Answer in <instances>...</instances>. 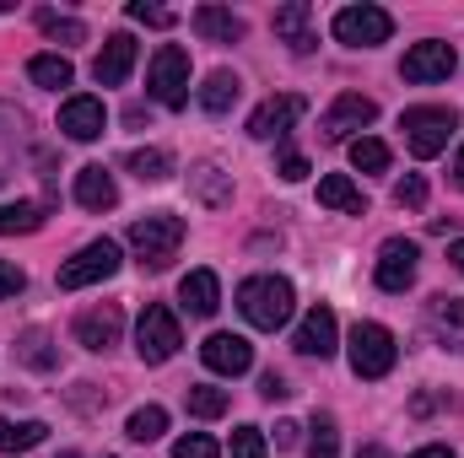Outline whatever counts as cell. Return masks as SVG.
<instances>
[{"mask_svg": "<svg viewBox=\"0 0 464 458\" xmlns=\"http://www.w3.org/2000/svg\"><path fill=\"white\" fill-rule=\"evenodd\" d=\"M292 281L286 275H248L243 286H237V313L254 324V329H281L286 319H292Z\"/></svg>", "mask_w": 464, "mask_h": 458, "instance_id": "1", "label": "cell"}, {"mask_svg": "<svg viewBox=\"0 0 464 458\" xmlns=\"http://www.w3.org/2000/svg\"><path fill=\"white\" fill-rule=\"evenodd\" d=\"M179 243H184V216L157 211V216L130 222V248L140 253V264H146V270H168V264L179 259Z\"/></svg>", "mask_w": 464, "mask_h": 458, "instance_id": "2", "label": "cell"}, {"mask_svg": "<svg viewBox=\"0 0 464 458\" xmlns=\"http://www.w3.org/2000/svg\"><path fill=\"white\" fill-rule=\"evenodd\" d=\"M346 356H351V372H356V377L378 383V377H389V372H394V356H400V345H394V335H389L383 324L362 319V324H351Z\"/></svg>", "mask_w": 464, "mask_h": 458, "instance_id": "3", "label": "cell"}, {"mask_svg": "<svg viewBox=\"0 0 464 458\" xmlns=\"http://www.w3.org/2000/svg\"><path fill=\"white\" fill-rule=\"evenodd\" d=\"M179 345H184L179 313L162 308V302H146V308H140V324H135V350H140V361H146V367H162V361L179 356Z\"/></svg>", "mask_w": 464, "mask_h": 458, "instance_id": "4", "label": "cell"}, {"mask_svg": "<svg viewBox=\"0 0 464 458\" xmlns=\"http://www.w3.org/2000/svg\"><path fill=\"white\" fill-rule=\"evenodd\" d=\"M454 109H438V103H421V109H405L400 114V129H405V146L411 157L432 162L438 151H449V135H454Z\"/></svg>", "mask_w": 464, "mask_h": 458, "instance_id": "5", "label": "cell"}, {"mask_svg": "<svg viewBox=\"0 0 464 458\" xmlns=\"http://www.w3.org/2000/svg\"><path fill=\"white\" fill-rule=\"evenodd\" d=\"M146 87L162 109H184L189 103V54L179 43H162L151 54V71H146Z\"/></svg>", "mask_w": 464, "mask_h": 458, "instance_id": "6", "label": "cell"}, {"mask_svg": "<svg viewBox=\"0 0 464 458\" xmlns=\"http://www.w3.org/2000/svg\"><path fill=\"white\" fill-rule=\"evenodd\" d=\"M330 33H335L346 49H378V43H389L394 16H389L383 5H346V11H335Z\"/></svg>", "mask_w": 464, "mask_h": 458, "instance_id": "7", "label": "cell"}, {"mask_svg": "<svg viewBox=\"0 0 464 458\" xmlns=\"http://www.w3.org/2000/svg\"><path fill=\"white\" fill-rule=\"evenodd\" d=\"M109 275H119V243L98 237V243H87L76 259H65V264H60V291H82V286L109 281Z\"/></svg>", "mask_w": 464, "mask_h": 458, "instance_id": "8", "label": "cell"}, {"mask_svg": "<svg viewBox=\"0 0 464 458\" xmlns=\"http://www.w3.org/2000/svg\"><path fill=\"white\" fill-rule=\"evenodd\" d=\"M416 259H421V248L411 243V237H389L383 248H378V264H372V281H378V291H411L416 286Z\"/></svg>", "mask_w": 464, "mask_h": 458, "instance_id": "9", "label": "cell"}, {"mask_svg": "<svg viewBox=\"0 0 464 458\" xmlns=\"http://www.w3.org/2000/svg\"><path fill=\"white\" fill-rule=\"evenodd\" d=\"M454 65H459L454 43H438V38H427V43H411V49H405V65H400V76L427 87V81H449V76H454Z\"/></svg>", "mask_w": 464, "mask_h": 458, "instance_id": "10", "label": "cell"}, {"mask_svg": "<svg viewBox=\"0 0 464 458\" xmlns=\"http://www.w3.org/2000/svg\"><path fill=\"white\" fill-rule=\"evenodd\" d=\"M308 114V103L297 98V92H281V98H265L254 114H248V135L254 140H281L297 119Z\"/></svg>", "mask_w": 464, "mask_h": 458, "instance_id": "11", "label": "cell"}, {"mask_svg": "<svg viewBox=\"0 0 464 458\" xmlns=\"http://www.w3.org/2000/svg\"><path fill=\"white\" fill-rule=\"evenodd\" d=\"M270 27H276V38H281L292 54H314V43H319V33H314V5H308V0H286V5H276Z\"/></svg>", "mask_w": 464, "mask_h": 458, "instance_id": "12", "label": "cell"}, {"mask_svg": "<svg viewBox=\"0 0 464 458\" xmlns=\"http://www.w3.org/2000/svg\"><path fill=\"white\" fill-rule=\"evenodd\" d=\"M60 129H65L71 140H98V135L109 129V109H103V98H92V92L65 98V103H60Z\"/></svg>", "mask_w": 464, "mask_h": 458, "instance_id": "13", "label": "cell"}, {"mask_svg": "<svg viewBox=\"0 0 464 458\" xmlns=\"http://www.w3.org/2000/svg\"><path fill=\"white\" fill-rule=\"evenodd\" d=\"M372 119H378V103H372V98L341 92V98L330 103V114H324V135H330V140H356V129H367Z\"/></svg>", "mask_w": 464, "mask_h": 458, "instance_id": "14", "label": "cell"}, {"mask_svg": "<svg viewBox=\"0 0 464 458\" xmlns=\"http://www.w3.org/2000/svg\"><path fill=\"white\" fill-rule=\"evenodd\" d=\"M292 345L303 350V356H335L341 350V324H335V313L330 308H308L303 313V324H297V335H292Z\"/></svg>", "mask_w": 464, "mask_h": 458, "instance_id": "15", "label": "cell"}, {"mask_svg": "<svg viewBox=\"0 0 464 458\" xmlns=\"http://www.w3.org/2000/svg\"><path fill=\"white\" fill-rule=\"evenodd\" d=\"M200 361L217 372V377H243L248 367H254V345L243 340V335H211V340L200 345Z\"/></svg>", "mask_w": 464, "mask_h": 458, "instance_id": "16", "label": "cell"}, {"mask_svg": "<svg viewBox=\"0 0 464 458\" xmlns=\"http://www.w3.org/2000/svg\"><path fill=\"white\" fill-rule=\"evenodd\" d=\"M130 71H135V38H130V33H109L103 49H98V60H92L98 87H124Z\"/></svg>", "mask_w": 464, "mask_h": 458, "instance_id": "17", "label": "cell"}, {"mask_svg": "<svg viewBox=\"0 0 464 458\" xmlns=\"http://www.w3.org/2000/svg\"><path fill=\"white\" fill-rule=\"evenodd\" d=\"M119 329H124V313H119L114 302L87 308V313L76 319V345H87V350H109V345H119Z\"/></svg>", "mask_w": 464, "mask_h": 458, "instance_id": "18", "label": "cell"}, {"mask_svg": "<svg viewBox=\"0 0 464 458\" xmlns=\"http://www.w3.org/2000/svg\"><path fill=\"white\" fill-rule=\"evenodd\" d=\"M76 205H82V211H114L119 205V184L103 162H87V167L76 173Z\"/></svg>", "mask_w": 464, "mask_h": 458, "instance_id": "19", "label": "cell"}, {"mask_svg": "<svg viewBox=\"0 0 464 458\" xmlns=\"http://www.w3.org/2000/svg\"><path fill=\"white\" fill-rule=\"evenodd\" d=\"M179 302H184L195 319H211V313L222 308V281H217V270H189V275L179 281Z\"/></svg>", "mask_w": 464, "mask_h": 458, "instance_id": "20", "label": "cell"}, {"mask_svg": "<svg viewBox=\"0 0 464 458\" xmlns=\"http://www.w3.org/2000/svg\"><path fill=\"white\" fill-rule=\"evenodd\" d=\"M195 33L206 43H237L243 38V16L227 5H195Z\"/></svg>", "mask_w": 464, "mask_h": 458, "instance_id": "21", "label": "cell"}, {"mask_svg": "<svg viewBox=\"0 0 464 458\" xmlns=\"http://www.w3.org/2000/svg\"><path fill=\"white\" fill-rule=\"evenodd\" d=\"M319 205L346 211V216H367V195L351 184L346 173H324V178H319Z\"/></svg>", "mask_w": 464, "mask_h": 458, "instance_id": "22", "label": "cell"}, {"mask_svg": "<svg viewBox=\"0 0 464 458\" xmlns=\"http://www.w3.org/2000/svg\"><path fill=\"white\" fill-rule=\"evenodd\" d=\"M189 189H195V200H200V205H211V211H217V205H227V200H232V173H222L217 162H200V167L189 173Z\"/></svg>", "mask_w": 464, "mask_h": 458, "instance_id": "23", "label": "cell"}, {"mask_svg": "<svg viewBox=\"0 0 464 458\" xmlns=\"http://www.w3.org/2000/svg\"><path fill=\"white\" fill-rule=\"evenodd\" d=\"M237 92H243V81H237L232 71H211V76H206V87H200V109H206L211 119H222V114H232Z\"/></svg>", "mask_w": 464, "mask_h": 458, "instance_id": "24", "label": "cell"}, {"mask_svg": "<svg viewBox=\"0 0 464 458\" xmlns=\"http://www.w3.org/2000/svg\"><path fill=\"white\" fill-rule=\"evenodd\" d=\"M427 319H432V329L454 345V350H464V302H454V297H432Z\"/></svg>", "mask_w": 464, "mask_h": 458, "instance_id": "25", "label": "cell"}, {"mask_svg": "<svg viewBox=\"0 0 464 458\" xmlns=\"http://www.w3.org/2000/svg\"><path fill=\"white\" fill-rule=\"evenodd\" d=\"M27 76H33L38 87H49V92H60V87L76 81V71H71L65 54H33V60H27Z\"/></svg>", "mask_w": 464, "mask_h": 458, "instance_id": "26", "label": "cell"}, {"mask_svg": "<svg viewBox=\"0 0 464 458\" xmlns=\"http://www.w3.org/2000/svg\"><path fill=\"white\" fill-rule=\"evenodd\" d=\"M44 437H49L44 421H5V415H0V453H27V448H38Z\"/></svg>", "mask_w": 464, "mask_h": 458, "instance_id": "27", "label": "cell"}, {"mask_svg": "<svg viewBox=\"0 0 464 458\" xmlns=\"http://www.w3.org/2000/svg\"><path fill=\"white\" fill-rule=\"evenodd\" d=\"M124 167H130L140 184H162V178L173 173V157H168V151H157V146H146V151H130V157H124Z\"/></svg>", "mask_w": 464, "mask_h": 458, "instance_id": "28", "label": "cell"}, {"mask_svg": "<svg viewBox=\"0 0 464 458\" xmlns=\"http://www.w3.org/2000/svg\"><path fill=\"white\" fill-rule=\"evenodd\" d=\"M162 432H168V410H162V405H140V410L124 421V437H130V443H157Z\"/></svg>", "mask_w": 464, "mask_h": 458, "instance_id": "29", "label": "cell"}, {"mask_svg": "<svg viewBox=\"0 0 464 458\" xmlns=\"http://www.w3.org/2000/svg\"><path fill=\"white\" fill-rule=\"evenodd\" d=\"M308 432H314V437H308V458H341V426H335L330 410H319Z\"/></svg>", "mask_w": 464, "mask_h": 458, "instance_id": "30", "label": "cell"}, {"mask_svg": "<svg viewBox=\"0 0 464 458\" xmlns=\"http://www.w3.org/2000/svg\"><path fill=\"white\" fill-rule=\"evenodd\" d=\"M351 167H356V173H383V167H389V146H383L378 135H356V140H351Z\"/></svg>", "mask_w": 464, "mask_h": 458, "instance_id": "31", "label": "cell"}, {"mask_svg": "<svg viewBox=\"0 0 464 458\" xmlns=\"http://www.w3.org/2000/svg\"><path fill=\"white\" fill-rule=\"evenodd\" d=\"M38 227H44V205H33V200L0 205V237H11V232H38Z\"/></svg>", "mask_w": 464, "mask_h": 458, "instance_id": "32", "label": "cell"}, {"mask_svg": "<svg viewBox=\"0 0 464 458\" xmlns=\"http://www.w3.org/2000/svg\"><path fill=\"white\" fill-rule=\"evenodd\" d=\"M184 405L195 421H217V415H227V388H189Z\"/></svg>", "mask_w": 464, "mask_h": 458, "instance_id": "33", "label": "cell"}, {"mask_svg": "<svg viewBox=\"0 0 464 458\" xmlns=\"http://www.w3.org/2000/svg\"><path fill=\"white\" fill-rule=\"evenodd\" d=\"M16 356H22L27 367H38V372H49V367L60 361V350H49V335H44V329H27V335L16 340Z\"/></svg>", "mask_w": 464, "mask_h": 458, "instance_id": "34", "label": "cell"}, {"mask_svg": "<svg viewBox=\"0 0 464 458\" xmlns=\"http://www.w3.org/2000/svg\"><path fill=\"white\" fill-rule=\"evenodd\" d=\"M38 27H44L54 43H82V38H87V27H82L76 16H60V11H38Z\"/></svg>", "mask_w": 464, "mask_h": 458, "instance_id": "35", "label": "cell"}, {"mask_svg": "<svg viewBox=\"0 0 464 458\" xmlns=\"http://www.w3.org/2000/svg\"><path fill=\"white\" fill-rule=\"evenodd\" d=\"M394 205L421 211V205H427V178H421V173H405V178L394 184Z\"/></svg>", "mask_w": 464, "mask_h": 458, "instance_id": "36", "label": "cell"}, {"mask_svg": "<svg viewBox=\"0 0 464 458\" xmlns=\"http://www.w3.org/2000/svg\"><path fill=\"white\" fill-rule=\"evenodd\" d=\"M265 453H270V443H265L259 426H237L232 432V458H265Z\"/></svg>", "mask_w": 464, "mask_h": 458, "instance_id": "37", "label": "cell"}, {"mask_svg": "<svg viewBox=\"0 0 464 458\" xmlns=\"http://www.w3.org/2000/svg\"><path fill=\"white\" fill-rule=\"evenodd\" d=\"M173 458H222V448H217L206 432H189V437L173 443Z\"/></svg>", "mask_w": 464, "mask_h": 458, "instance_id": "38", "label": "cell"}, {"mask_svg": "<svg viewBox=\"0 0 464 458\" xmlns=\"http://www.w3.org/2000/svg\"><path fill=\"white\" fill-rule=\"evenodd\" d=\"M124 11H130V22H146V27H173V11H162V5H146V0H130Z\"/></svg>", "mask_w": 464, "mask_h": 458, "instance_id": "39", "label": "cell"}, {"mask_svg": "<svg viewBox=\"0 0 464 458\" xmlns=\"http://www.w3.org/2000/svg\"><path fill=\"white\" fill-rule=\"evenodd\" d=\"M276 173H281L286 184H303V178H308L314 167H308V157H303V151H281V162H276Z\"/></svg>", "mask_w": 464, "mask_h": 458, "instance_id": "40", "label": "cell"}, {"mask_svg": "<svg viewBox=\"0 0 464 458\" xmlns=\"http://www.w3.org/2000/svg\"><path fill=\"white\" fill-rule=\"evenodd\" d=\"M27 291V275L11 264V259H0V302H11V297H22Z\"/></svg>", "mask_w": 464, "mask_h": 458, "instance_id": "41", "label": "cell"}, {"mask_svg": "<svg viewBox=\"0 0 464 458\" xmlns=\"http://www.w3.org/2000/svg\"><path fill=\"white\" fill-rule=\"evenodd\" d=\"M259 394H265V399L276 405V399H286L292 388H286V377H281V372H265V377H259Z\"/></svg>", "mask_w": 464, "mask_h": 458, "instance_id": "42", "label": "cell"}, {"mask_svg": "<svg viewBox=\"0 0 464 458\" xmlns=\"http://www.w3.org/2000/svg\"><path fill=\"white\" fill-rule=\"evenodd\" d=\"M297 443V421H276V448H292Z\"/></svg>", "mask_w": 464, "mask_h": 458, "instance_id": "43", "label": "cell"}, {"mask_svg": "<svg viewBox=\"0 0 464 458\" xmlns=\"http://www.w3.org/2000/svg\"><path fill=\"white\" fill-rule=\"evenodd\" d=\"M411 458H459L454 448H443V443H432V448H416Z\"/></svg>", "mask_w": 464, "mask_h": 458, "instance_id": "44", "label": "cell"}, {"mask_svg": "<svg viewBox=\"0 0 464 458\" xmlns=\"http://www.w3.org/2000/svg\"><path fill=\"white\" fill-rule=\"evenodd\" d=\"M449 259L459 264V275H464V237H454V243H449Z\"/></svg>", "mask_w": 464, "mask_h": 458, "instance_id": "45", "label": "cell"}, {"mask_svg": "<svg viewBox=\"0 0 464 458\" xmlns=\"http://www.w3.org/2000/svg\"><path fill=\"white\" fill-rule=\"evenodd\" d=\"M454 189H464V151L454 157Z\"/></svg>", "mask_w": 464, "mask_h": 458, "instance_id": "46", "label": "cell"}, {"mask_svg": "<svg viewBox=\"0 0 464 458\" xmlns=\"http://www.w3.org/2000/svg\"><path fill=\"white\" fill-rule=\"evenodd\" d=\"M356 458H389V453H383V448H362Z\"/></svg>", "mask_w": 464, "mask_h": 458, "instance_id": "47", "label": "cell"}, {"mask_svg": "<svg viewBox=\"0 0 464 458\" xmlns=\"http://www.w3.org/2000/svg\"><path fill=\"white\" fill-rule=\"evenodd\" d=\"M60 458H82V453H60Z\"/></svg>", "mask_w": 464, "mask_h": 458, "instance_id": "48", "label": "cell"}]
</instances>
